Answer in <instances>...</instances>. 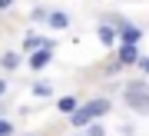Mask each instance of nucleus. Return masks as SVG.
<instances>
[{
	"label": "nucleus",
	"mask_w": 149,
	"mask_h": 136,
	"mask_svg": "<svg viewBox=\"0 0 149 136\" xmlns=\"http://www.w3.org/2000/svg\"><path fill=\"white\" fill-rule=\"evenodd\" d=\"M109 100L106 96H96V100H90V103H83V106H76L73 113H70V123L76 126V130H80V126H90L96 116H106L109 113Z\"/></svg>",
	"instance_id": "f257e3e1"
},
{
	"label": "nucleus",
	"mask_w": 149,
	"mask_h": 136,
	"mask_svg": "<svg viewBox=\"0 0 149 136\" xmlns=\"http://www.w3.org/2000/svg\"><path fill=\"white\" fill-rule=\"evenodd\" d=\"M123 100H126V106H129L133 113L149 116V83H146V80H133V83H126Z\"/></svg>",
	"instance_id": "f03ea898"
},
{
	"label": "nucleus",
	"mask_w": 149,
	"mask_h": 136,
	"mask_svg": "<svg viewBox=\"0 0 149 136\" xmlns=\"http://www.w3.org/2000/svg\"><path fill=\"white\" fill-rule=\"evenodd\" d=\"M123 67H133V63H139V43H119V57H116Z\"/></svg>",
	"instance_id": "7ed1b4c3"
},
{
	"label": "nucleus",
	"mask_w": 149,
	"mask_h": 136,
	"mask_svg": "<svg viewBox=\"0 0 149 136\" xmlns=\"http://www.w3.org/2000/svg\"><path fill=\"white\" fill-rule=\"evenodd\" d=\"M50 60H53V43H50V47H40V50H33V53H30V67H33V70H43Z\"/></svg>",
	"instance_id": "20e7f679"
},
{
	"label": "nucleus",
	"mask_w": 149,
	"mask_h": 136,
	"mask_svg": "<svg viewBox=\"0 0 149 136\" xmlns=\"http://www.w3.org/2000/svg\"><path fill=\"white\" fill-rule=\"evenodd\" d=\"M116 27H113L109 20H103L100 27H96V37H100V43H103V47H113V43H116Z\"/></svg>",
	"instance_id": "39448f33"
},
{
	"label": "nucleus",
	"mask_w": 149,
	"mask_h": 136,
	"mask_svg": "<svg viewBox=\"0 0 149 136\" xmlns=\"http://www.w3.org/2000/svg\"><path fill=\"white\" fill-rule=\"evenodd\" d=\"M53 40H47V37H37V33H27L23 37V50L27 53H33V50H40V47H50Z\"/></svg>",
	"instance_id": "423d86ee"
},
{
	"label": "nucleus",
	"mask_w": 149,
	"mask_h": 136,
	"mask_svg": "<svg viewBox=\"0 0 149 136\" xmlns=\"http://www.w3.org/2000/svg\"><path fill=\"white\" fill-rule=\"evenodd\" d=\"M47 23H50V27H56V30H66V27H70V17H66L63 10H53Z\"/></svg>",
	"instance_id": "0eeeda50"
},
{
	"label": "nucleus",
	"mask_w": 149,
	"mask_h": 136,
	"mask_svg": "<svg viewBox=\"0 0 149 136\" xmlns=\"http://www.w3.org/2000/svg\"><path fill=\"white\" fill-rule=\"evenodd\" d=\"M56 106H60L63 113H73V110H76L80 103H76V96H60V103H56Z\"/></svg>",
	"instance_id": "6e6552de"
},
{
	"label": "nucleus",
	"mask_w": 149,
	"mask_h": 136,
	"mask_svg": "<svg viewBox=\"0 0 149 136\" xmlns=\"http://www.w3.org/2000/svg\"><path fill=\"white\" fill-rule=\"evenodd\" d=\"M0 63H3L7 70H17V67H20V57H17V53H3V60H0Z\"/></svg>",
	"instance_id": "1a4fd4ad"
},
{
	"label": "nucleus",
	"mask_w": 149,
	"mask_h": 136,
	"mask_svg": "<svg viewBox=\"0 0 149 136\" xmlns=\"http://www.w3.org/2000/svg\"><path fill=\"white\" fill-rule=\"evenodd\" d=\"M33 93H37V96H53V90H50V83L40 80V83H33Z\"/></svg>",
	"instance_id": "9d476101"
},
{
	"label": "nucleus",
	"mask_w": 149,
	"mask_h": 136,
	"mask_svg": "<svg viewBox=\"0 0 149 136\" xmlns=\"http://www.w3.org/2000/svg\"><path fill=\"white\" fill-rule=\"evenodd\" d=\"M30 20H40V23H47L50 20V10H43V7H37V10H33V17Z\"/></svg>",
	"instance_id": "9b49d317"
},
{
	"label": "nucleus",
	"mask_w": 149,
	"mask_h": 136,
	"mask_svg": "<svg viewBox=\"0 0 149 136\" xmlns=\"http://www.w3.org/2000/svg\"><path fill=\"white\" fill-rule=\"evenodd\" d=\"M86 136H106V130H103L100 123H90V130H86Z\"/></svg>",
	"instance_id": "f8f14e48"
},
{
	"label": "nucleus",
	"mask_w": 149,
	"mask_h": 136,
	"mask_svg": "<svg viewBox=\"0 0 149 136\" xmlns=\"http://www.w3.org/2000/svg\"><path fill=\"white\" fill-rule=\"evenodd\" d=\"M13 133V123H7L3 116H0V136H10Z\"/></svg>",
	"instance_id": "ddd939ff"
},
{
	"label": "nucleus",
	"mask_w": 149,
	"mask_h": 136,
	"mask_svg": "<svg viewBox=\"0 0 149 136\" xmlns=\"http://www.w3.org/2000/svg\"><path fill=\"white\" fill-rule=\"evenodd\" d=\"M139 67H143L146 73H149V57H139Z\"/></svg>",
	"instance_id": "4468645a"
},
{
	"label": "nucleus",
	"mask_w": 149,
	"mask_h": 136,
	"mask_svg": "<svg viewBox=\"0 0 149 136\" xmlns=\"http://www.w3.org/2000/svg\"><path fill=\"white\" fill-rule=\"evenodd\" d=\"M13 4V0H0V10H7V7H10Z\"/></svg>",
	"instance_id": "2eb2a0df"
},
{
	"label": "nucleus",
	"mask_w": 149,
	"mask_h": 136,
	"mask_svg": "<svg viewBox=\"0 0 149 136\" xmlns=\"http://www.w3.org/2000/svg\"><path fill=\"white\" fill-rule=\"evenodd\" d=\"M7 93V83H3V80H0V96H3Z\"/></svg>",
	"instance_id": "dca6fc26"
}]
</instances>
